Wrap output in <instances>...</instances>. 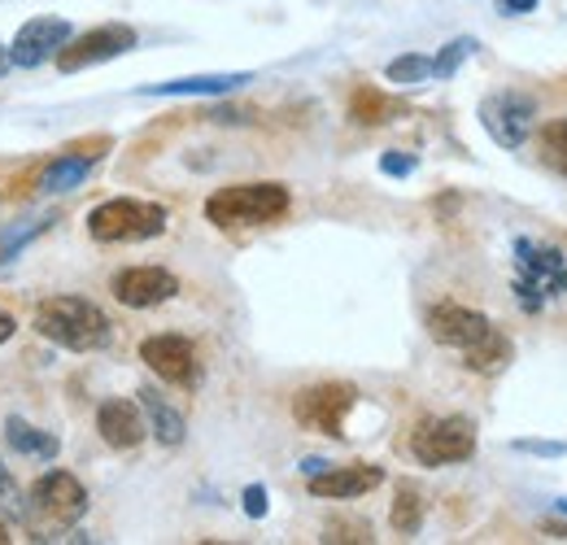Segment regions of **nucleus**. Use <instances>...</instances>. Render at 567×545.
<instances>
[{
    "label": "nucleus",
    "instance_id": "36",
    "mask_svg": "<svg viewBox=\"0 0 567 545\" xmlns=\"http://www.w3.org/2000/svg\"><path fill=\"white\" fill-rule=\"evenodd\" d=\"M555 511H559V515L567 520V497H559V502H555Z\"/></svg>",
    "mask_w": 567,
    "mask_h": 545
},
{
    "label": "nucleus",
    "instance_id": "4",
    "mask_svg": "<svg viewBox=\"0 0 567 545\" xmlns=\"http://www.w3.org/2000/svg\"><path fill=\"white\" fill-rule=\"evenodd\" d=\"M292 209V193L276 179H254V184H227L206 197V223L218 232H245V227H267L280 223Z\"/></svg>",
    "mask_w": 567,
    "mask_h": 545
},
{
    "label": "nucleus",
    "instance_id": "33",
    "mask_svg": "<svg viewBox=\"0 0 567 545\" xmlns=\"http://www.w3.org/2000/svg\"><path fill=\"white\" fill-rule=\"evenodd\" d=\"M328 463L323 459H301V476H315V472H323Z\"/></svg>",
    "mask_w": 567,
    "mask_h": 545
},
{
    "label": "nucleus",
    "instance_id": "8",
    "mask_svg": "<svg viewBox=\"0 0 567 545\" xmlns=\"http://www.w3.org/2000/svg\"><path fill=\"white\" fill-rule=\"evenodd\" d=\"M136 44H141L136 27H127V22H105V27H92V31H83V35H71V40L58 49L53 66L62 70V74H79V70L105 66V62L132 53Z\"/></svg>",
    "mask_w": 567,
    "mask_h": 545
},
{
    "label": "nucleus",
    "instance_id": "27",
    "mask_svg": "<svg viewBox=\"0 0 567 545\" xmlns=\"http://www.w3.org/2000/svg\"><path fill=\"white\" fill-rule=\"evenodd\" d=\"M515 454H537V459H564L567 454V441H537V436H519L511 441Z\"/></svg>",
    "mask_w": 567,
    "mask_h": 545
},
{
    "label": "nucleus",
    "instance_id": "30",
    "mask_svg": "<svg viewBox=\"0 0 567 545\" xmlns=\"http://www.w3.org/2000/svg\"><path fill=\"white\" fill-rule=\"evenodd\" d=\"M494 9L502 18H524V13L537 9V0H494Z\"/></svg>",
    "mask_w": 567,
    "mask_h": 545
},
{
    "label": "nucleus",
    "instance_id": "32",
    "mask_svg": "<svg viewBox=\"0 0 567 545\" xmlns=\"http://www.w3.org/2000/svg\"><path fill=\"white\" fill-rule=\"evenodd\" d=\"M13 332H18V319L0 310V345H9V341H13Z\"/></svg>",
    "mask_w": 567,
    "mask_h": 545
},
{
    "label": "nucleus",
    "instance_id": "22",
    "mask_svg": "<svg viewBox=\"0 0 567 545\" xmlns=\"http://www.w3.org/2000/svg\"><path fill=\"white\" fill-rule=\"evenodd\" d=\"M476 53H481V40H476V35H454V40L441 44V53L432 58V79H441V83L454 79V74L463 70V62L476 58Z\"/></svg>",
    "mask_w": 567,
    "mask_h": 545
},
{
    "label": "nucleus",
    "instance_id": "34",
    "mask_svg": "<svg viewBox=\"0 0 567 545\" xmlns=\"http://www.w3.org/2000/svg\"><path fill=\"white\" fill-rule=\"evenodd\" d=\"M13 70V58H9V44H0V79Z\"/></svg>",
    "mask_w": 567,
    "mask_h": 545
},
{
    "label": "nucleus",
    "instance_id": "14",
    "mask_svg": "<svg viewBox=\"0 0 567 545\" xmlns=\"http://www.w3.org/2000/svg\"><path fill=\"white\" fill-rule=\"evenodd\" d=\"M384 484V467L380 463H341V467H323L315 476H306L310 497H323V502H350L362 493H375Z\"/></svg>",
    "mask_w": 567,
    "mask_h": 545
},
{
    "label": "nucleus",
    "instance_id": "21",
    "mask_svg": "<svg viewBox=\"0 0 567 545\" xmlns=\"http://www.w3.org/2000/svg\"><path fill=\"white\" fill-rule=\"evenodd\" d=\"M424 515H427L424 493H420L411 480H402V484H398V493H393L389 528H393L398 537H420V528H424Z\"/></svg>",
    "mask_w": 567,
    "mask_h": 545
},
{
    "label": "nucleus",
    "instance_id": "26",
    "mask_svg": "<svg viewBox=\"0 0 567 545\" xmlns=\"http://www.w3.org/2000/svg\"><path fill=\"white\" fill-rule=\"evenodd\" d=\"M415 171H420V157H415V153H402V148L380 153V175H389V179H411Z\"/></svg>",
    "mask_w": 567,
    "mask_h": 545
},
{
    "label": "nucleus",
    "instance_id": "31",
    "mask_svg": "<svg viewBox=\"0 0 567 545\" xmlns=\"http://www.w3.org/2000/svg\"><path fill=\"white\" fill-rule=\"evenodd\" d=\"M0 502H4L9 511H18V502H22V497H18V484H13V476H9L4 463H0Z\"/></svg>",
    "mask_w": 567,
    "mask_h": 545
},
{
    "label": "nucleus",
    "instance_id": "10",
    "mask_svg": "<svg viewBox=\"0 0 567 545\" xmlns=\"http://www.w3.org/2000/svg\"><path fill=\"white\" fill-rule=\"evenodd\" d=\"M533 123H537V101L519 88H497L481 101V127L497 148H519L533 136Z\"/></svg>",
    "mask_w": 567,
    "mask_h": 545
},
{
    "label": "nucleus",
    "instance_id": "15",
    "mask_svg": "<svg viewBox=\"0 0 567 545\" xmlns=\"http://www.w3.org/2000/svg\"><path fill=\"white\" fill-rule=\"evenodd\" d=\"M96 432L110 450L118 454H132L141 450L144 436H148V423H144V410L141 402H127V398H105L96 407Z\"/></svg>",
    "mask_w": 567,
    "mask_h": 545
},
{
    "label": "nucleus",
    "instance_id": "3",
    "mask_svg": "<svg viewBox=\"0 0 567 545\" xmlns=\"http://www.w3.org/2000/svg\"><path fill=\"white\" fill-rule=\"evenodd\" d=\"M31 328H35L40 341L58 345V349H71V353H101V349H110V341H114L110 315L96 301L79 297V292L44 297L35 306V315H31Z\"/></svg>",
    "mask_w": 567,
    "mask_h": 545
},
{
    "label": "nucleus",
    "instance_id": "25",
    "mask_svg": "<svg viewBox=\"0 0 567 545\" xmlns=\"http://www.w3.org/2000/svg\"><path fill=\"white\" fill-rule=\"evenodd\" d=\"M53 223H58V218L40 214V218H31V223H22V227H4V232H0V263H9L13 254H22V249H27L35 236H44Z\"/></svg>",
    "mask_w": 567,
    "mask_h": 545
},
{
    "label": "nucleus",
    "instance_id": "17",
    "mask_svg": "<svg viewBox=\"0 0 567 545\" xmlns=\"http://www.w3.org/2000/svg\"><path fill=\"white\" fill-rule=\"evenodd\" d=\"M92 171H96V153H62V157H53V162L35 175V193H44V197H66V193L87 184Z\"/></svg>",
    "mask_w": 567,
    "mask_h": 545
},
{
    "label": "nucleus",
    "instance_id": "9",
    "mask_svg": "<svg viewBox=\"0 0 567 545\" xmlns=\"http://www.w3.org/2000/svg\"><path fill=\"white\" fill-rule=\"evenodd\" d=\"M141 362L171 389H202V353L184 332H153L141 341Z\"/></svg>",
    "mask_w": 567,
    "mask_h": 545
},
{
    "label": "nucleus",
    "instance_id": "35",
    "mask_svg": "<svg viewBox=\"0 0 567 545\" xmlns=\"http://www.w3.org/2000/svg\"><path fill=\"white\" fill-rule=\"evenodd\" d=\"M9 542H13V533H9L4 524H0V545H9Z\"/></svg>",
    "mask_w": 567,
    "mask_h": 545
},
{
    "label": "nucleus",
    "instance_id": "7",
    "mask_svg": "<svg viewBox=\"0 0 567 545\" xmlns=\"http://www.w3.org/2000/svg\"><path fill=\"white\" fill-rule=\"evenodd\" d=\"M358 407V389L350 380H323V384H306L292 398V419L319 436H346V419Z\"/></svg>",
    "mask_w": 567,
    "mask_h": 545
},
{
    "label": "nucleus",
    "instance_id": "29",
    "mask_svg": "<svg viewBox=\"0 0 567 545\" xmlns=\"http://www.w3.org/2000/svg\"><path fill=\"white\" fill-rule=\"evenodd\" d=\"M323 542H371V528L367 524H328Z\"/></svg>",
    "mask_w": 567,
    "mask_h": 545
},
{
    "label": "nucleus",
    "instance_id": "12",
    "mask_svg": "<svg viewBox=\"0 0 567 545\" xmlns=\"http://www.w3.org/2000/svg\"><path fill=\"white\" fill-rule=\"evenodd\" d=\"M74 35V27L66 18H53V13H40V18H27L9 44V58L18 70H35L44 62L58 58V49Z\"/></svg>",
    "mask_w": 567,
    "mask_h": 545
},
{
    "label": "nucleus",
    "instance_id": "23",
    "mask_svg": "<svg viewBox=\"0 0 567 545\" xmlns=\"http://www.w3.org/2000/svg\"><path fill=\"white\" fill-rule=\"evenodd\" d=\"M537 148H542V162H546L555 175H564L567 179V119H550V123H542V132H537Z\"/></svg>",
    "mask_w": 567,
    "mask_h": 545
},
{
    "label": "nucleus",
    "instance_id": "2",
    "mask_svg": "<svg viewBox=\"0 0 567 545\" xmlns=\"http://www.w3.org/2000/svg\"><path fill=\"white\" fill-rule=\"evenodd\" d=\"M511 297L524 315H546L567 297V245L542 236L511 240Z\"/></svg>",
    "mask_w": 567,
    "mask_h": 545
},
{
    "label": "nucleus",
    "instance_id": "6",
    "mask_svg": "<svg viewBox=\"0 0 567 545\" xmlns=\"http://www.w3.org/2000/svg\"><path fill=\"white\" fill-rule=\"evenodd\" d=\"M406 450L420 467H454L476 454V423L467 414H424L415 419Z\"/></svg>",
    "mask_w": 567,
    "mask_h": 545
},
{
    "label": "nucleus",
    "instance_id": "16",
    "mask_svg": "<svg viewBox=\"0 0 567 545\" xmlns=\"http://www.w3.org/2000/svg\"><path fill=\"white\" fill-rule=\"evenodd\" d=\"M254 83V70H231V74H184V79H166V83H144L141 96H193V101H214V96H231L240 88Z\"/></svg>",
    "mask_w": 567,
    "mask_h": 545
},
{
    "label": "nucleus",
    "instance_id": "5",
    "mask_svg": "<svg viewBox=\"0 0 567 545\" xmlns=\"http://www.w3.org/2000/svg\"><path fill=\"white\" fill-rule=\"evenodd\" d=\"M166 227H171V214L157 202L114 197L87 209V236L96 245H144V240H157Z\"/></svg>",
    "mask_w": 567,
    "mask_h": 545
},
{
    "label": "nucleus",
    "instance_id": "11",
    "mask_svg": "<svg viewBox=\"0 0 567 545\" xmlns=\"http://www.w3.org/2000/svg\"><path fill=\"white\" fill-rule=\"evenodd\" d=\"M31 511L40 520L58 524V528H71V524H79L87 515V489H83V480L74 476V472L53 467V472H44L31 484Z\"/></svg>",
    "mask_w": 567,
    "mask_h": 545
},
{
    "label": "nucleus",
    "instance_id": "13",
    "mask_svg": "<svg viewBox=\"0 0 567 545\" xmlns=\"http://www.w3.org/2000/svg\"><path fill=\"white\" fill-rule=\"evenodd\" d=\"M110 292L127 310H153L179 292V275L166 271V267H123L110 279Z\"/></svg>",
    "mask_w": 567,
    "mask_h": 545
},
{
    "label": "nucleus",
    "instance_id": "19",
    "mask_svg": "<svg viewBox=\"0 0 567 545\" xmlns=\"http://www.w3.org/2000/svg\"><path fill=\"white\" fill-rule=\"evenodd\" d=\"M4 445H9L18 459H40V463H53V459L62 454V441H58L53 432H44V428H35V423H27V419H18V414L4 419Z\"/></svg>",
    "mask_w": 567,
    "mask_h": 545
},
{
    "label": "nucleus",
    "instance_id": "18",
    "mask_svg": "<svg viewBox=\"0 0 567 545\" xmlns=\"http://www.w3.org/2000/svg\"><path fill=\"white\" fill-rule=\"evenodd\" d=\"M136 402H141V410H144L148 436H157V445L175 450V445H184V441H188V423H184V414L171 407L153 384H144L141 393H136Z\"/></svg>",
    "mask_w": 567,
    "mask_h": 545
},
{
    "label": "nucleus",
    "instance_id": "24",
    "mask_svg": "<svg viewBox=\"0 0 567 545\" xmlns=\"http://www.w3.org/2000/svg\"><path fill=\"white\" fill-rule=\"evenodd\" d=\"M384 79L393 88H420V83L432 79V58H424V53H402V58H393L384 66Z\"/></svg>",
    "mask_w": 567,
    "mask_h": 545
},
{
    "label": "nucleus",
    "instance_id": "20",
    "mask_svg": "<svg viewBox=\"0 0 567 545\" xmlns=\"http://www.w3.org/2000/svg\"><path fill=\"white\" fill-rule=\"evenodd\" d=\"M398 114H402V101L384 96L380 88L358 83L354 92H350V119H354L358 127H380V123H393Z\"/></svg>",
    "mask_w": 567,
    "mask_h": 545
},
{
    "label": "nucleus",
    "instance_id": "1",
    "mask_svg": "<svg viewBox=\"0 0 567 545\" xmlns=\"http://www.w3.org/2000/svg\"><path fill=\"white\" fill-rule=\"evenodd\" d=\"M424 328L441 349L463 353V367L472 376H502L515 358V345L494 319L472 306H458V301H436L427 310Z\"/></svg>",
    "mask_w": 567,
    "mask_h": 545
},
{
    "label": "nucleus",
    "instance_id": "28",
    "mask_svg": "<svg viewBox=\"0 0 567 545\" xmlns=\"http://www.w3.org/2000/svg\"><path fill=\"white\" fill-rule=\"evenodd\" d=\"M240 506H245V515H249V520H267V511H271L267 484H245V493H240Z\"/></svg>",
    "mask_w": 567,
    "mask_h": 545
}]
</instances>
